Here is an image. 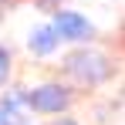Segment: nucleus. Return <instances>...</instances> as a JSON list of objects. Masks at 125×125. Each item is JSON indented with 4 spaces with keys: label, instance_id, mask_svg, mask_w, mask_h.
<instances>
[{
    "label": "nucleus",
    "instance_id": "nucleus-6",
    "mask_svg": "<svg viewBox=\"0 0 125 125\" xmlns=\"http://www.w3.org/2000/svg\"><path fill=\"white\" fill-rule=\"evenodd\" d=\"M54 125H78V122H71V118H61V122H54Z\"/></svg>",
    "mask_w": 125,
    "mask_h": 125
},
{
    "label": "nucleus",
    "instance_id": "nucleus-3",
    "mask_svg": "<svg viewBox=\"0 0 125 125\" xmlns=\"http://www.w3.org/2000/svg\"><path fill=\"white\" fill-rule=\"evenodd\" d=\"M17 105H21V98H17V95L0 98V125H24L21 112H17Z\"/></svg>",
    "mask_w": 125,
    "mask_h": 125
},
{
    "label": "nucleus",
    "instance_id": "nucleus-4",
    "mask_svg": "<svg viewBox=\"0 0 125 125\" xmlns=\"http://www.w3.org/2000/svg\"><path fill=\"white\" fill-rule=\"evenodd\" d=\"M54 44H58V37H54L51 31H37L34 41H31V47H34L37 54H47V51H54Z\"/></svg>",
    "mask_w": 125,
    "mask_h": 125
},
{
    "label": "nucleus",
    "instance_id": "nucleus-1",
    "mask_svg": "<svg viewBox=\"0 0 125 125\" xmlns=\"http://www.w3.org/2000/svg\"><path fill=\"white\" fill-rule=\"evenodd\" d=\"M27 102H31L34 112H41V115H58L61 108H68V95H64V88H58V84H44Z\"/></svg>",
    "mask_w": 125,
    "mask_h": 125
},
{
    "label": "nucleus",
    "instance_id": "nucleus-2",
    "mask_svg": "<svg viewBox=\"0 0 125 125\" xmlns=\"http://www.w3.org/2000/svg\"><path fill=\"white\" fill-rule=\"evenodd\" d=\"M58 31H61V37H71V41H81L88 37V21L78 17V14H58Z\"/></svg>",
    "mask_w": 125,
    "mask_h": 125
},
{
    "label": "nucleus",
    "instance_id": "nucleus-5",
    "mask_svg": "<svg viewBox=\"0 0 125 125\" xmlns=\"http://www.w3.org/2000/svg\"><path fill=\"white\" fill-rule=\"evenodd\" d=\"M3 78H7V54L0 51V81H3Z\"/></svg>",
    "mask_w": 125,
    "mask_h": 125
}]
</instances>
